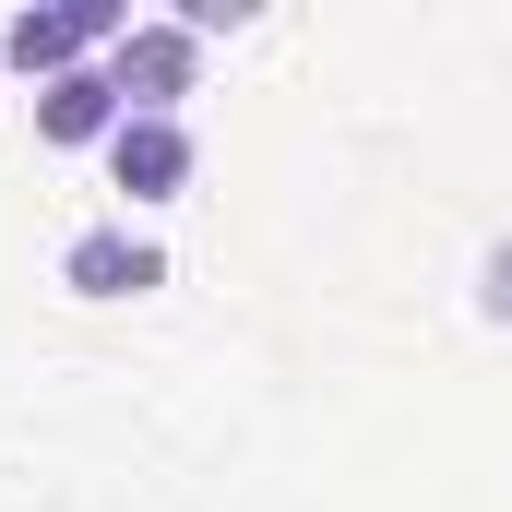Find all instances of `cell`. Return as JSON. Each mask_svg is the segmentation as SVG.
Segmentation results:
<instances>
[{"instance_id": "obj_1", "label": "cell", "mask_w": 512, "mask_h": 512, "mask_svg": "<svg viewBox=\"0 0 512 512\" xmlns=\"http://www.w3.org/2000/svg\"><path fill=\"white\" fill-rule=\"evenodd\" d=\"M120 36H131V0H48V12H12V24H0V60L36 72V84H60V72H84V60L120 48Z\"/></svg>"}, {"instance_id": "obj_2", "label": "cell", "mask_w": 512, "mask_h": 512, "mask_svg": "<svg viewBox=\"0 0 512 512\" xmlns=\"http://www.w3.org/2000/svg\"><path fill=\"white\" fill-rule=\"evenodd\" d=\"M191 72H203V36L167 12V24H131L120 48H108V84H120L131 120H179V96H191Z\"/></svg>"}, {"instance_id": "obj_3", "label": "cell", "mask_w": 512, "mask_h": 512, "mask_svg": "<svg viewBox=\"0 0 512 512\" xmlns=\"http://www.w3.org/2000/svg\"><path fill=\"white\" fill-rule=\"evenodd\" d=\"M60 286H72V298H143V286H167V251L120 215V227H84V239L60 251Z\"/></svg>"}, {"instance_id": "obj_5", "label": "cell", "mask_w": 512, "mask_h": 512, "mask_svg": "<svg viewBox=\"0 0 512 512\" xmlns=\"http://www.w3.org/2000/svg\"><path fill=\"white\" fill-rule=\"evenodd\" d=\"M131 108H120V84H108V60H84V72H60V84H36V131L48 143H108Z\"/></svg>"}, {"instance_id": "obj_6", "label": "cell", "mask_w": 512, "mask_h": 512, "mask_svg": "<svg viewBox=\"0 0 512 512\" xmlns=\"http://www.w3.org/2000/svg\"><path fill=\"white\" fill-rule=\"evenodd\" d=\"M477 310H489V322H512V239L477 262Z\"/></svg>"}, {"instance_id": "obj_4", "label": "cell", "mask_w": 512, "mask_h": 512, "mask_svg": "<svg viewBox=\"0 0 512 512\" xmlns=\"http://www.w3.org/2000/svg\"><path fill=\"white\" fill-rule=\"evenodd\" d=\"M108 179H120L131 203H179L191 191V131L179 120H120L108 131Z\"/></svg>"}]
</instances>
